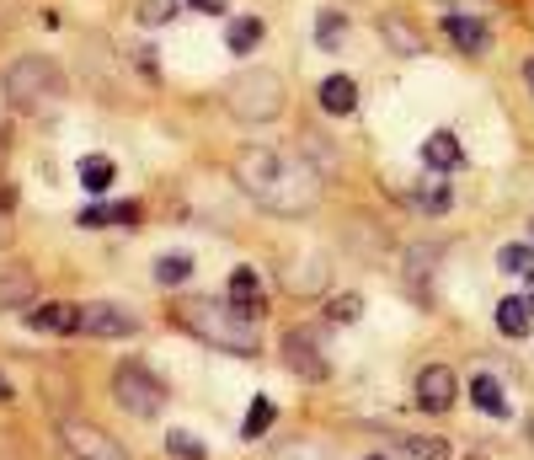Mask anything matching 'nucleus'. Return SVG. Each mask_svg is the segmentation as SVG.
I'll list each match as a JSON object with an SVG mask.
<instances>
[{
    "instance_id": "393cba45",
    "label": "nucleus",
    "mask_w": 534,
    "mask_h": 460,
    "mask_svg": "<svg viewBox=\"0 0 534 460\" xmlns=\"http://www.w3.org/2000/svg\"><path fill=\"white\" fill-rule=\"evenodd\" d=\"M193 279V257H182V252H166V257H155V284L161 289H177Z\"/></svg>"
},
{
    "instance_id": "72a5a7b5",
    "label": "nucleus",
    "mask_w": 534,
    "mask_h": 460,
    "mask_svg": "<svg viewBox=\"0 0 534 460\" xmlns=\"http://www.w3.org/2000/svg\"><path fill=\"white\" fill-rule=\"evenodd\" d=\"M193 11H203V17H225V0H187Z\"/></svg>"
},
{
    "instance_id": "a19ab883",
    "label": "nucleus",
    "mask_w": 534,
    "mask_h": 460,
    "mask_svg": "<svg viewBox=\"0 0 534 460\" xmlns=\"http://www.w3.org/2000/svg\"><path fill=\"white\" fill-rule=\"evenodd\" d=\"M369 460H385V455H369Z\"/></svg>"
},
{
    "instance_id": "79ce46f5",
    "label": "nucleus",
    "mask_w": 534,
    "mask_h": 460,
    "mask_svg": "<svg viewBox=\"0 0 534 460\" xmlns=\"http://www.w3.org/2000/svg\"><path fill=\"white\" fill-rule=\"evenodd\" d=\"M529 236H534V225H529Z\"/></svg>"
},
{
    "instance_id": "f03ea898",
    "label": "nucleus",
    "mask_w": 534,
    "mask_h": 460,
    "mask_svg": "<svg viewBox=\"0 0 534 460\" xmlns=\"http://www.w3.org/2000/svg\"><path fill=\"white\" fill-rule=\"evenodd\" d=\"M171 321L198 337V343L219 348V354H235V359H257L262 354V332H257V316L235 311L230 300H214V295H177L171 300Z\"/></svg>"
},
{
    "instance_id": "58836bf2",
    "label": "nucleus",
    "mask_w": 534,
    "mask_h": 460,
    "mask_svg": "<svg viewBox=\"0 0 534 460\" xmlns=\"http://www.w3.org/2000/svg\"><path fill=\"white\" fill-rule=\"evenodd\" d=\"M529 450H534V418H529Z\"/></svg>"
},
{
    "instance_id": "1a4fd4ad",
    "label": "nucleus",
    "mask_w": 534,
    "mask_h": 460,
    "mask_svg": "<svg viewBox=\"0 0 534 460\" xmlns=\"http://www.w3.org/2000/svg\"><path fill=\"white\" fill-rule=\"evenodd\" d=\"M412 396H417V407L422 412H449L454 407V396H460V386H454V370L449 364H422L417 380H412Z\"/></svg>"
},
{
    "instance_id": "e433bc0d",
    "label": "nucleus",
    "mask_w": 534,
    "mask_h": 460,
    "mask_svg": "<svg viewBox=\"0 0 534 460\" xmlns=\"http://www.w3.org/2000/svg\"><path fill=\"white\" fill-rule=\"evenodd\" d=\"M524 300H529V305H534V273H529V295H524Z\"/></svg>"
},
{
    "instance_id": "ea45409f",
    "label": "nucleus",
    "mask_w": 534,
    "mask_h": 460,
    "mask_svg": "<svg viewBox=\"0 0 534 460\" xmlns=\"http://www.w3.org/2000/svg\"><path fill=\"white\" fill-rule=\"evenodd\" d=\"M0 107H11V102H6V86H0Z\"/></svg>"
},
{
    "instance_id": "39448f33",
    "label": "nucleus",
    "mask_w": 534,
    "mask_h": 460,
    "mask_svg": "<svg viewBox=\"0 0 534 460\" xmlns=\"http://www.w3.org/2000/svg\"><path fill=\"white\" fill-rule=\"evenodd\" d=\"M166 380H155L150 364H139V359H123L118 370H113V402L123 412H134V418H161V407H166Z\"/></svg>"
},
{
    "instance_id": "aec40b11",
    "label": "nucleus",
    "mask_w": 534,
    "mask_h": 460,
    "mask_svg": "<svg viewBox=\"0 0 534 460\" xmlns=\"http://www.w3.org/2000/svg\"><path fill=\"white\" fill-rule=\"evenodd\" d=\"M529 316H534V305H529V300H518V295L497 300V332H502V337H529V332H534V327H529Z\"/></svg>"
},
{
    "instance_id": "c85d7f7f",
    "label": "nucleus",
    "mask_w": 534,
    "mask_h": 460,
    "mask_svg": "<svg viewBox=\"0 0 534 460\" xmlns=\"http://www.w3.org/2000/svg\"><path fill=\"white\" fill-rule=\"evenodd\" d=\"M396 450L401 455H412V460H449V439H396Z\"/></svg>"
},
{
    "instance_id": "6e6552de",
    "label": "nucleus",
    "mask_w": 534,
    "mask_h": 460,
    "mask_svg": "<svg viewBox=\"0 0 534 460\" xmlns=\"http://www.w3.org/2000/svg\"><path fill=\"white\" fill-rule=\"evenodd\" d=\"M81 332H91V337H134L139 316L129 311V305H118V300H86L81 305Z\"/></svg>"
},
{
    "instance_id": "6ab92c4d",
    "label": "nucleus",
    "mask_w": 534,
    "mask_h": 460,
    "mask_svg": "<svg viewBox=\"0 0 534 460\" xmlns=\"http://www.w3.org/2000/svg\"><path fill=\"white\" fill-rule=\"evenodd\" d=\"M75 225H139V204H86L75 214Z\"/></svg>"
},
{
    "instance_id": "c756f323",
    "label": "nucleus",
    "mask_w": 534,
    "mask_h": 460,
    "mask_svg": "<svg viewBox=\"0 0 534 460\" xmlns=\"http://www.w3.org/2000/svg\"><path fill=\"white\" fill-rule=\"evenodd\" d=\"M497 268L502 273H524V279H529V273H534V252L524 247V241H508V247L497 252Z\"/></svg>"
},
{
    "instance_id": "f257e3e1",
    "label": "nucleus",
    "mask_w": 534,
    "mask_h": 460,
    "mask_svg": "<svg viewBox=\"0 0 534 460\" xmlns=\"http://www.w3.org/2000/svg\"><path fill=\"white\" fill-rule=\"evenodd\" d=\"M230 177L257 209L278 214V220H305L321 204V172L300 156H284L273 145H246L235 150Z\"/></svg>"
},
{
    "instance_id": "a878e982",
    "label": "nucleus",
    "mask_w": 534,
    "mask_h": 460,
    "mask_svg": "<svg viewBox=\"0 0 534 460\" xmlns=\"http://www.w3.org/2000/svg\"><path fill=\"white\" fill-rule=\"evenodd\" d=\"M326 279H332L326 257H316V263H305V268H289V289H294V295H321Z\"/></svg>"
},
{
    "instance_id": "4468645a",
    "label": "nucleus",
    "mask_w": 534,
    "mask_h": 460,
    "mask_svg": "<svg viewBox=\"0 0 534 460\" xmlns=\"http://www.w3.org/2000/svg\"><path fill=\"white\" fill-rule=\"evenodd\" d=\"M225 300L235 305V311H246V316H262V305H267V295H262V273H257V268H235Z\"/></svg>"
},
{
    "instance_id": "b1692460",
    "label": "nucleus",
    "mask_w": 534,
    "mask_h": 460,
    "mask_svg": "<svg viewBox=\"0 0 534 460\" xmlns=\"http://www.w3.org/2000/svg\"><path fill=\"white\" fill-rule=\"evenodd\" d=\"M273 418H278V407L267 402V396H251V407H246V418H241V439H246V444L262 439L267 428H273Z\"/></svg>"
},
{
    "instance_id": "4be33fe9",
    "label": "nucleus",
    "mask_w": 534,
    "mask_h": 460,
    "mask_svg": "<svg viewBox=\"0 0 534 460\" xmlns=\"http://www.w3.org/2000/svg\"><path fill=\"white\" fill-rule=\"evenodd\" d=\"M412 209H422V214H449L454 209V188H444V182H422V188H412Z\"/></svg>"
},
{
    "instance_id": "ddd939ff",
    "label": "nucleus",
    "mask_w": 534,
    "mask_h": 460,
    "mask_svg": "<svg viewBox=\"0 0 534 460\" xmlns=\"http://www.w3.org/2000/svg\"><path fill=\"white\" fill-rule=\"evenodd\" d=\"M380 38H385V49H396V54H406V59L428 49V38H422L417 27L401 17V11H385V17H380Z\"/></svg>"
},
{
    "instance_id": "9d476101",
    "label": "nucleus",
    "mask_w": 534,
    "mask_h": 460,
    "mask_svg": "<svg viewBox=\"0 0 534 460\" xmlns=\"http://www.w3.org/2000/svg\"><path fill=\"white\" fill-rule=\"evenodd\" d=\"M27 327L43 332V337H70V332H81V305L75 300H43L27 311Z\"/></svg>"
},
{
    "instance_id": "0eeeda50",
    "label": "nucleus",
    "mask_w": 534,
    "mask_h": 460,
    "mask_svg": "<svg viewBox=\"0 0 534 460\" xmlns=\"http://www.w3.org/2000/svg\"><path fill=\"white\" fill-rule=\"evenodd\" d=\"M284 370H289L294 380H305V386H321V380L332 375V364H326L316 337H310L305 327H294V332L284 337Z\"/></svg>"
},
{
    "instance_id": "a211bd4d",
    "label": "nucleus",
    "mask_w": 534,
    "mask_h": 460,
    "mask_svg": "<svg viewBox=\"0 0 534 460\" xmlns=\"http://www.w3.org/2000/svg\"><path fill=\"white\" fill-rule=\"evenodd\" d=\"M75 177H81V188L91 198H102L107 188H113L118 166H113V156H81V161H75Z\"/></svg>"
},
{
    "instance_id": "dca6fc26",
    "label": "nucleus",
    "mask_w": 534,
    "mask_h": 460,
    "mask_svg": "<svg viewBox=\"0 0 534 460\" xmlns=\"http://www.w3.org/2000/svg\"><path fill=\"white\" fill-rule=\"evenodd\" d=\"M262 38H267V22H262V17H235V22L225 27V49H230L235 59L257 54V49H262Z\"/></svg>"
},
{
    "instance_id": "9b49d317",
    "label": "nucleus",
    "mask_w": 534,
    "mask_h": 460,
    "mask_svg": "<svg viewBox=\"0 0 534 460\" xmlns=\"http://www.w3.org/2000/svg\"><path fill=\"white\" fill-rule=\"evenodd\" d=\"M444 33L454 38V49H465V54H486V49H492V27H486V17H476V11H449Z\"/></svg>"
},
{
    "instance_id": "cd10ccee",
    "label": "nucleus",
    "mask_w": 534,
    "mask_h": 460,
    "mask_svg": "<svg viewBox=\"0 0 534 460\" xmlns=\"http://www.w3.org/2000/svg\"><path fill=\"white\" fill-rule=\"evenodd\" d=\"M166 455H171V460H209L203 439L187 434V428H171V434H166Z\"/></svg>"
},
{
    "instance_id": "423d86ee",
    "label": "nucleus",
    "mask_w": 534,
    "mask_h": 460,
    "mask_svg": "<svg viewBox=\"0 0 534 460\" xmlns=\"http://www.w3.org/2000/svg\"><path fill=\"white\" fill-rule=\"evenodd\" d=\"M54 434H59V444H65L70 460H134L102 423H91V418H70V412H65V418L54 423Z\"/></svg>"
},
{
    "instance_id": "5701e85b",
    "label": "nucleus",
    "mask_w": 534,
    "mask_h": 460,
    "mask_svg": "<svg viewBox=\"0 0 534 460\" xmlns=\"http://www.w3.org/2000/svg\"><path fill=\"white\" fill-rule=\"evenodd\" d=\"M342 43H348V17H342V11H321L316 17V49L337 54Z\"/></svg>"
},
{
    "instance_id": "f704fd0d",
    "label": "nucleus",
    "mask_w": 534,
    "mask_h": 460,
    "mask_svg": "<svg viewBox=\"0 0 534 460\" xmlns=\"http://www.w3.org/2000/svg\"><path fill=\"white\" fill-rule=\"evenodd\" d=\"M0 402H11V380L6 375H0Z\"/></svg>"
},
{
    "instance_id": "20e7f679",
    "label": "nucleus",
    "mask_w": 534,
    "mask_h": 460,
    "mask_svg": "<svg viewBox=\"0 0 534 460\" xmlns=\"http://www.w3.org/2000/svg\"><path fill=\"white\" fill-rule=\"evenodd\" d=\"M0 86H6L11 113H43V107H54L65 97V70L43 54H22L17 65L0 75Z\"/></svg>"
},
{
    "instance_id": "bb28decb",
    "label": "nucleus",
    "mask_w": 534,
    "mask_h": 460,
    "mask_svg": "<svg viewBox=\"0 0 534 460\" xmlns=\"http://www.w3.org/2000/svg\"><path fill=\"white\" fill-rule=\"evenodd\" d=\"M177 17H182V0H139V11H134L139 27H171Z\"/></svg>"
},
{
    "instance_id": "f3484780",
    "label": "nucleus",
    "mask_w": 534,
    "mask_h": 460,
    "mask_svg": "<svg viewBox=\"0 0 534 460\" xmlns=\"http://www.w3.org/2000/svg\"><path fill=\"white\" fill-rule=\"evenodd\" d=\"M33 268H22V263H11V268H0V311H17V305L33 300Z\"/></svg>"
},
{
    "instance_id": "7c9ffc66",
    "label": "nucleus",
    "mask_w": 534,
    "mask_h": 460,
    "mask_svg": "<svg viewBox=\"0 0 534 460\" xmlns=\"http://www.w3.org/2000/svg\"><path fill=\"white\" fill-rule=\"evenodd\" d=\"M364 316V300L358 295H332L326 300V321H337V327H348V321H358Z\"/></svg>"
},
{
    "instance_id": "f8f14e48",
    "label": "nucleus",
    "mask_w": 534,
    "mask_h": 460,
    "mask_svg": "<svg viewBox=\"0 0 534 460\" xmlns=\"http://www.w3.org/2000/svg\"><path fill=\"white\" fill-rule=\"evenodd\" d=\"M316 97H321V113H332V118H353L358 113V81L353 75H326Z\"/></svg>"
},
{
    "instance_id": "2eb2a0df",
    "label": "nucleus",
    "mask_w": 534,
    "mask_h": 460,
    "mask_svg": "<svg viewBox=\"0 0 534 460\" xmlns=\"http://www.w3.org/2000/svg\"><path fill=\"white\" fill-rule=\"evenodd\" d=\"M460 161H465V150H460V140H454L449 129H438V134L422 140V166H428V172H454Z\"/></svg>"
},
{
    "instance_id": "4c0bfd02",
    "label": "nucleus",
    "mask_w": 534,
    "mask_h": 460,
    "mask_svg": "<svg viewBox=\"0 0 534 460\" xmlns=\"http://www.w3.org/2000/svg\"><path fill=\"white\" fill-rule=\"evenodd\" d=\"M524 75H529V86H534V59H529V65H524Z\"/></svg>"
},
{
    "instance_id": "7ed1b4c3",
    "label": "nucleus",
    "mask_w": 534,
    "mask_h": 460,
    "mask_svg": "<svg viewBox=\"0 0 534 460\" xmlns=\"http://www.w3.org/2000/svg\"><path fill=\"white\" fill-rule=\"evenodd\" d=\"M219 102H225V113L235 124H278L289 107V86L278 70H235L225 91H219Z\"/></svg>"
},
{
    "instance_id": "412c9836",
    "label": "nucleus",
    "mask_w": 534,
    "mask_h": 460,
    "mask_svg": "<svg viewBox=\"0 0 534 460\" xmlns=\"http://www.w3.org/2000/svg\"><path fill=\"white\" fill-rule=\"evenodd\" d=\"M470 402H476L486 418H508V402H502V386L492 375H470Z\"/></svg>"
},
{
    "instance_id": "473e14b6",
    "label": "nucleus",
    "mask_w": 534,
    "mask_h": 460,
    "mask_svg": "<svg viewBox=\"0 0 534 460\" xmlns=\"http://www.w3.org/2000/svg\"><path fill=\"white\" fill-rule=\"evenodd\" d=\"M438 6H449V11H476V17H486V0H438Z\"/></svg>"
},
{
    "instance_id": "c9c22d12",
    "label": "nucleus",
    "mask_w": 534,
    "mask_h": 460,
    "mask_svg": "<svg viewBox=\"0 0 534 460\" xmlns=\"http://www.w3.org/2000/svg\"><path fill=\"white\" fill-rule=\"evenodd\" d=\"M0 247H6V209H0Z\"/></svg>"
},
{
    "instance_id": "2f4dec72",
    "label": "nucleus",
    "mask_w": 534,
    "mask_h": 460,
    "mask_svg": "<svg viewBox=\"0 0 534 460\" xmlns=\"http://www.w3.org/2000/svg\"><path fill=\"white\" fill-rule=\"evenodd\" d=\"M273 460H326V455L316 450V444H284V450H278Z\"/></svg>"
}]
</instances>
